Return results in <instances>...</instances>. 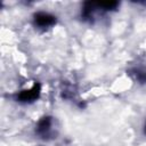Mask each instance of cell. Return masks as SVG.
Here are the masks:
<instances>
[{"label":"cell","instance_id":"3","mask_svg":"<svg viewBox=\"0 0 146 146\" xmlns=\"http://www.w3.org/2000/svg\"><path fill=\"white\" fill-rule=\"evenodd\" d=\"M49 128H50V117H43V119L39 122L36 131H38L39 133H44Z\"/></svg>","mask_w":146,"mask_h":146},{"label":"cell","instance_id":"4","mask_svg":"<svg viewBox=\"0 0 146 146\" xmlns=\"http://www.w3.org/2000/svg\"><path fill=\"white\" fill-rule=\"evenodd\" d=\"M95 5L98 8H103L105 10H112V9H115L119 3L116 1H107V2H97Z\"/></svg>","mask_w":146,"mask_h":146},{"label":"cell","instance_id":"1","mask_svg":"<svg viewBox=\"0 0 146 146\" xmlns=\"http://www.w3.org/2000/svg\"><path fill=\"white\" fill-rule=\"evenodd\" d=\"M39 95H40V84L39 83H35L31 89L23 90L17 96V99L19 102H23V103H30V102L35 100L39 97Z\"/></svg>","mask_w":146,"mask_h":146},{"label":"cell","instance_id":"2","mask_svg":"<svg viewBox=\"0 0 146 146\" xmlns=\"http://www.w3.org/2000/svg\"><path fill=\"white\" fill-rule=\"evenodd\" d=\"M34 22L39 26L47 27V26H50V25L55 24L56 19L50 14H47V13H38V14L34 15Z\"/></svg>","mask_w":146,"mask_h":146}]
</instances>
